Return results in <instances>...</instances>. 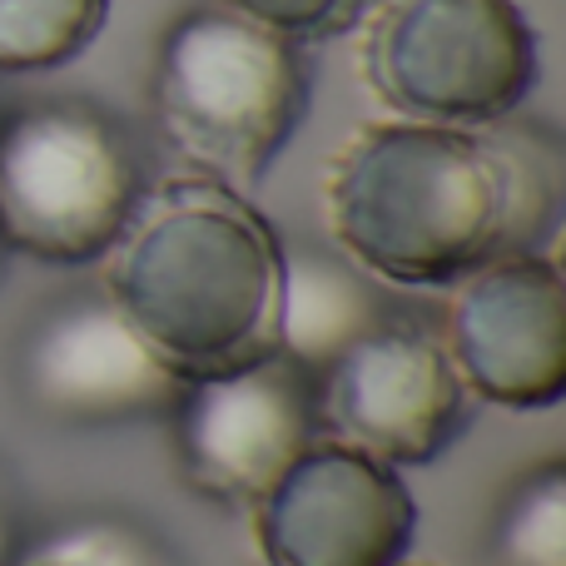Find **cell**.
Instances as JSON below:
<instances>
[{
  "label": "cell",
  "mask_w": 566,
  "mask_h": 566,
  "mask_svg": "<svg viewBox=\"0 0 566 566\" xmlns=\"http://www.w3.org/2000/svg\"><path fill=\"white\" fill-rule=\"evenodd\" d=\"M283 239L209 175H175L139 195L105 254V298L179 382L274 353Z\"/></svg>",
  "instance_id": "obj_1"
},
{
  "label": "cell",
  "mask_w": 566,
  "mask_h": 566,
  "mask_svg": "<svg viewBox=\"0 0 566 566\" xmlns=\"http://www.w3.org/2000/svg\"><path fill=\"white\" fill-rule=\"evenodd\" d=\"M323 214L333 244L382 289H452L512 254L507 179L482 129L363 125L328 159Z\"/></svg>",
  "instance_id": "obj_2"
},
{
  "label": "cell",
  "mask_w": 566,
  "mask_h": 566,
  "mask_svg": "<svg viewBox=\"0 0 566 566\" xmlns=\"http://www.w3.org/2000/svg\"><path fill=\"white\" fill-rule=\"evenodd\" d=\"M155 115L199 175L259 185L308 115V60L239 10L199 6L159 40Z\"/></svg>",
  "instance_id": "obj_3"
},
{
  "label": "cell",
  "mask_w": 566,
  "mask_h": 566,
  "mask_svg": "<svg viewBox=\"0 0 566 566\" xmlns=\"http://www.w3.org/2000/svg\"><path fill=\"white\" fill-rule=\"evenodd\" d=\"M358 70L392 119L482 129L537 90L542 50L517 0H378Z\"/></svg>",
  "instance_id": "obj_4"
},
{
  "label": "cell",
  "mask_w": 566,
  "mask_h": 566,
  "mask_svg": "<svg viewBox=\"0 0 566 566\" xmlns=\"http://www.w3.org/2000/svg\"><path fill=\"white\" fill-rule=\"evenodd\" d=\"M139 195V155L105 109L55 99L0 119V249L10 254L95 264Z\"/></svg>",
  "instance_id": "obj_5"
},
{
  "label": "cell",
  "mask_w": 566,
  "mask_h": 566,
  "mask_svg": "<svg viewBox=\"0 0 566 566\" xmlns=\"http://www.w3.org/2000/svg\"><path fill=\"white\" fill-rule=\"evenodd\" d=\"M249 512L269 566H398L418 537L402 468L338 438H313Z\"/></svg>",
  "instance_id": "obj_6"
},
{
  "label": "cell",
  "mask_w": 566,
  "mask_h": 566,
  "mask_svg": "<svg viewBox=\"0 0 566 566\" xmlns=\"http://www.w3.org/2000/svg\"><path fill=\"white\" fill-rule=\"evenodd\" d=\"M468 422V388L442 333L382 318L318 373L323 438L353 442L392 468L438 462Z\"/></svg>",
  "instance_id": "obj_7"
},
{
  "label": "cell",
  "mask_w": 566,
  "mask_h": 566,
  "mask_svg": "<svg viewBox=\"0 0 566 566\" xmlns=\"http://www.w3.org/2000/svg\"><path fill=\"white\" fill-rule=\"evenodd\" d=\"M169 418L189 488L214 502L254 507L279 472L323 438L318 373L274 348L254 363L185 382Z\"/></svg>",
  "instance_id": "obj_8"
},
{
  "label": "cell",
  "mask_w": 566,
  "mask_h": 566,
  "mask_svg": "<svg viewBox=\"0 0 566 566\" xmlns=\"http://www.w3.org/2000/svg\"><path fill=\"white\" fill-rule=\"evenodd\" d=\"M452 368L468 398L492 408L542 412L566 392V289L547 254H497L452 283L448 328Z\"/></svg>",
  "instance_id": "obj_9"
},
{
  "label": "cell",
  "mask_w": 566,
  "mask_h": 566,
  "mask_svg": "<svg viewBox=\"0 0 566 566\" xmlns=\"http://www.w3.org/2000/svg\"><path fill=\"white\" fill-rule=\"evenodd\" d=\"M20 388L55 422H135L175 412L185 382L149 353L105 293L65 298L20 353Z\"/></svg>",
  "instance_id": "obj_10"
},
{
  "label": "cell",
  "mask_w": 566,
  "mask_h": 566,
  "mask_svg": "<svg viewBox=\"0 0 566 566\" xmlns=\"http://www.w3.org/2000/svg\"><path fill=\"white\" fill-rule=\"evenodd\" d=\"M382 318H392L382 283L368 269L353 264L343 249L283 244L279 318H274L279 353H289L308 373H323L363 333L378 328Z\"/></svg>",
  "instance_id": "obj_11"
},
{
  "label": "cell",
  "mask_w": 566,
  "mask_h": 566,
  "mask_svg": "<svg viewBox=\"0 0 566 566\" xmlns=\"http://www.w3.org/2000/svg\"><path fill=\"white\" fill-rule=\"evenodd\" d=\"M502 159V179H507V209H512V254H537V244L557 229L562 214V185H566V159L562 145L547 125H517V119H497L482 125Z\"/></svg>",
  "instance_id": "obj_12"
},
{
  "label": "cell",
  "mask_w": 566,
  "mask_h": 566,
  "mask_svg": "<svg viewBox=\"0 0 566 566\" xmlns=\"http://www.w3.org/2000/svg\"><path fill=\"white\" fill-rule=\"evenodd\" d=\"M109 0H0V70L35 75L80 60L99 40Z\"/></svg>",
  "instance_id": "obj_13"
},
{
  "label": "cell",
  "mask_w": 566,
  "mask_h": 566,
  "mask_svg": "<svg viewBox=\"0 0 566 566\" xmlns=\"http://www.w3.org/2000/svg\"><path fill=\"white\" fill-rule=\"evenodd\" d=\"M497 566H566V468L557 458L527 468L492 517Z\"/></svg>",
  "instance_id": "obj_14"
},
{
  "label": "cell",
  "mask_w": 566,
  "mask_h": 566,
  "mask_svg": "<svg viewBox=\"0 0 566 566\" xmlns=\"http://www.w3.org/2000/svg\"><path fill=\"white\" fill-rule=\"evenodd\" d=\"M229 10H239L244 20L274 30V35L293 40H328L353 30L363 15H368V0H224Z\"/></svg>",
  "instance_id": "obj_15"
},
{
  "label": "cell",
  "mask_w": 566,
  "mask_h": 566,
  "mask_svg": "<svg viewBox=\"0 0 566 566\" xmlns=\"http://www.w3.org/2000/svg\"><path fill=\"white\" fill-rule=\"evenodd\" d=\"M55 547H65L85 566H169V557L135 522H80V527L60 532Z\"/></svg>",
  "instance_id": "obj_16"
},
{
  "label": "cell",
  "mask_w": 566,
  "mask_h": 566,
  "mask_svg": "<svg viewBox=\"0 0 566 566\" xmlns=\"http://www.w3.org/2000/svg\"><path fill=\"white\" fill-rule=\"evenodd\" d=\"M10 566H85V562L70 557V552L55 547V542H45L40 552H30V557H20V562H10Z\"/></svg>",
  "instance_id": "obj_17"
},
{
  "label": "cell",
  "mask_w": 566,
  "mask_h": 566,
  "mask_svg": "<svg viewBox=\"0 0 566 566\" xmlns=\"http://www.w3.org/2000/svg\"><path fill=\"white\" fill-rule=\"evenodd\" d=\"M10 557H15V517H10L6 497H0V566H10Z\"/></svg>",
  "instance_id": "obj_18"
},
{
  "label": "cell",
  "mask_w": 566,
  "mask_h": 566,
  "mask_svg": "<svg viewBox=\"0 0 566 566\" xmlns=\"http://www.w3.org/2000/svg\"><path fill=\"white\" fill-rule=\"evenodd\" d=\"M398 566H418V562H398Z\"/></svg>",
  "instance_id": "obj_19"
}]
</instances>
